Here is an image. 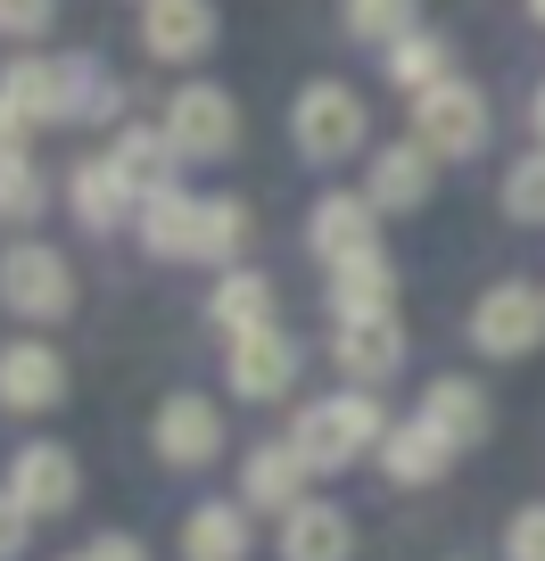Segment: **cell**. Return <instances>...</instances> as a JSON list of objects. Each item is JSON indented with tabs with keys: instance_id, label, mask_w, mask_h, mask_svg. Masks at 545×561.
I'll return each mask as SVG.
<instances>
[{
	"instance_id": "1",
	"label": "cell",
	"mask_w": 545,
	"mask_h": 561,
	"mask_svg": "<svg viewBox=\"0 0 545 561\" xmlns=\"http://www.w3.org/2000/svg\"><path fill=\"white\" fill-rule=\"evenodd\" d=\"M381 438H388L381 388H339V397H315L289 421V446L306 455V471H348V462L381 455Z\"/></svg>"
},
{
	"instance_id": "2",
	"label": "cell",
	"mask_w": 545,
	"mask_h": 561,
	"mask_svg": "<svg viewBox=\"0 0 545 561\" xmlns=\"http://www.w3.org/2000/svg\"><path fill=\"white\" fill-rule=\"evenodd\" d=\"M75 298H83V289H75V264L58 256L50 240H9L0 248V314L50 331V322L75 314Z\"/></svg>"
},
{
	"instance_id": "3",
	"label": "cell",
	"mask_w": 545,
	"mask_h": 561,
	"mask_svg": "<svg viewBox=\"0 0 545 561\" xmlns=\"http://www.w3.org/2000/svg\"><path fill=\"white\" fill-rule=\"evenodd\" d=\"M372 116H364V91L355 83H306L298 100H289V140H298V158L306 165H348L355 149H364Z\"/></svg>"
},
{
	"instance_id": "4",
	"label": "cell",
	"mask_w": 545,
	"mask_h": 561,
	"mask_svg": "<svg viewBox=\"0 0 545 561\" xmlns=\"http://www.w3.org/2000/svg\"><path fill=\"white\" fill-rule=\"evenodd\" d=\"M158 124H166L182 165H224L231 149H240V100H231L224 83H182Z\"/></svg>"
},
{
	"instance_id": "5",
	"label": "cell",
	"mask_w": 545,
	"mask_h": 561,
	"mask_svg": "<svg viewBox=\"0 0 545 561\" xmlns=\"http://www.w3.org/2000/svg\"><path fill=\"white\" fill-rule=\"evenodd\" d=\"M488 133H496L488 91L463 83V75H446L439 91H422V100H413V140H422L430 158H479V149H488Z\"/></svg>"
},
{
	"instance_id": "6",
	"label": "cell",
	"mask_w": 545,
	"mask_h": 561,
	"mask_svg": "<svg viewBox=\"0 0 545 561\" xmlns=\"http://www.w3.org/2000/svg\"><path fill=\"white\" fill-rule=\"evenodd\" d=\"M472 347L496 355V364L545 347V289H537V280H496L488 298L472 306Z\"/></svg>"
},
{
	"instance_id": "7",
	"label": "cell",
	"mask_w": 545,
	"mask_h": 561,
	"mask_svg": "<svg viewBox=\"0 0 545 561\" xmlns=\"http://www.w3.org/2000/svg\"><path fill=\"white\" fill-rule=\"evenodd\" d=\"M0 488L18 495V512H34V520H67V512L83 504V462H75L67 446L34 438V446L9 455V479H0Z\"/></svg>"
},
{
	"instance_id": "8",
	"label": "cell",
	"mask_w": 545,
	"mask_h": 561,
	"mask_svg": "<svg viewBox=\"0 0 545 561\" xmlns=\"http://www.w3.org/2000/svg\"><path fill=\"white\" fill-rule=\"evenodd\" d=\"M306 248H315L322 264H355V256H381V207H372L364 191H322L315 215H306Z\"/></svg>"
},
{
	"instance_id": "9",
	"label": "cell",
	"mask_w": 545,
	"mask_h": 561,
	"mask_svg": "<svg viewBox=\"0 0 545 561\" xmlns=\"http://www.w3.org/2000/svg\"><path fill=\"white\" fill-rule=\"evenodd\" d=\"M149 446H158V462L166 471H207L215 455H224V413H215L207 397H166L158 404V421H149Z\"/></svg>"
},
{
	"instance_id": "10",
	"label": "cell",
	"mask_w": 545,
	"mask_h": 561,
	"mask_svg": "<svg viewBox=\"0 0 545 561\" xmlns=\"http://www.w3.org/2000/svg\"><path fill=\"white\" fill-rule=\"evenodd\" d=\"M298 339L273 322V331H248V339H231L224 347V380H231V397H248V404H273V397H289V380H298Z\"/></svg>"
},
{
	"instance_id": "11",
	"label": "cell",
	"mask_w": 545,
	"mask_h": 561,
	"mask_svg": "<svg viewBox=\"0 0 545 561\" xmlns=\"http://www.w3.org/2000/svg\"><path fill=\"white\" fill-rule=\"evenodd\" d=\"M215 34H224L215 0H149L141 9V50L158 58V67H198V58L215 50Z\"/></svg>"
},
{
	"instance_id": "12",
	"label": "cell",
	"mask_w": 545,
	"mask_h": 561,
	"mask_svg": "<svg viewBox=\"0 0 545 561\" xmlns=\"http://www.w3.org/2000/svg\"><path fill=\"white\" fill-rule=\"evenodd\" d=\"M67 397V355L50 339H9L0 347V413H50Z\"/></svg>"
},
{
	"instance_id": "13",
	"label": "cell",
	"mask_w": 545,
	"mask_h": 561,
	"mask_svg": "<svg viewBox=\"0 0 545 561\" xmlns=\"http://www.w3.org/2000/svg\"><path fill=\"white\" fill-rule=\"evenodd\" d=\"M331 364L348 371V388H388V380L405 371V331H397V314L339 322V331H331Z\"/></svg>"
},
{
	"instance_id": "14",
	"label": "cell",
	"mask_w": 545,
	"mask_h": 561,
	"mask_svg": "<svg viewBox=\"0 0 545 561\" xmlns=\"http://www.w3.org/2000/svg\"><path fill=\"white\" fill-rule=\"evenodd\" d=\"M306 479H315V471H306L298 446L264 438V446H248V462H240V504L248 512H282V520H289V512L306 504Z\"/></svg>"
},
{
	"instance_id": "15",
	"label": "cell",
	"mask_w": 545,
	"mask_h": 561,
	"mask_svg": "<svg viewBox=\"0 0 545 561\" xmlns=\"http://www.w3.org/2000/svg\"><path fill=\"white\" fill-rule=\"evenodd\" d=\"M430 182H439V158H430L422 140H388L381 158H372V174H364V198L381 215H413L430 198Z\"/></svg>"
},
{
	"instance_id": "16",
	"label": "cell",
	"mask_w": 545,
	"mask_h": 561,
	"mask_svg": "<svg viewBox=\"0 0 545 561\" xmlns=\"http://www.w3.org/2000/svg\"><path fill=\"white\" fill-rule=\"evenodd\" d=\"M67 207H75V224H83L91 240H107V231H124L133 215H141V198L124 191V174H116L107 158H83V165L67 174Z\"/></svg>"
},
{
	"instance_id": "17",
	"label": "cell",
	"mask_w": 545,
	"mask_h": 561,
	"mask_svg": "<svg viewBox=\"0 0 545 561\" xmlns=\"http://www.w3.org/2000/svg\"><path fill=\"white\" fill-rule=\"evenodd\" d=\"M0 107L25 124V133H42V124H67V91H58V58H9L0 67Z\"/></svg>"
},
{
	"instance_id": "18",
	"label": "cell",
	"mask_w": 545,
	"mask_h": 561,
	"mask_svg": "<svg viewBox=\"0 0 545 561\" xmlns=\"http://www.w3.org/2000/svg\"><path fill=\"white\" fill-rule=\"evenodd\" d=\"M100 158L124 174V191H133V198L166 191V182H174V165H182L174 140H166V124H116V140H107Z\"/></svg>"
},
{
	"instance_id": "19",
	"label": "cell",
	"mask_w": 545,
	"mask_h": 561,
	"mask_svg": "<svg viewBox=\"0 0 545 561\" xmlns=\"http://www.w3.org/2000/svg\"><path fill=\"white\" fill-rule=\"evenodd\" d=\"M422 421H430V430H439V438L463 455V446H479V438L496 430V404H488V388H479V380H455V371H446V380H430Z\"/></svg>"
},
{
	"instance_id": "20",
	"label": "cell",
	"mask_w": 545,
	"mask_h": 561,
	"mask_svg": "<svg viewBox=\"0 0 545 561\" xmlns=\"http://www.w3.org/2000/svg\"><path fill=\"white\" fill-rule=\"evenodd\" d=\"M446 462H455V446H446L422 413H413V421H388V438H381V479H397V488H430V479H446Z\"/></svg>"
},
{
	"instance_id": "21",
	"label": "cell",
	"mask_w": 545,
	"mask_h": 561,
	"mask_svg": "<svg viewBox=\"0 0 545 561\" xmlns=\"http://www.w3.org/2000/svg\"><path fill=\"white\" fill-rule=\"evenodd\" d=\"M133 231H141L149 256H166V264L182 256V264H191V248H198V198L182 191V182H166V191H149V198H141Z\"/></svg>"
},
{
	"instance_id": "22",
	"label": "cell",
	"mask_w": 545,
	"mask_h": 561,
	"mask_svg": "<svg viewBox=\"0 0 545 561\" xmlns=\"http://www.w3.org/2000/svg\"><path fill=\"white\" fill-rule=\"evenodd\" d=\"M248 553H257L248 504H191L182 512V561H248Z\"/></svg>"
},
{
	"instance_id": "23",
	"label": "cell",
	"mask_w": 545,
	"mask_h": 561,
	"mask_svg": "<svg viewBox=\"0 0 545 561\" xmlns=\"http://www.w3.org/2000/svg\"><path fill=\"white\" fill-rule=\"evenodd\" d=\"M282 561H355V520L339 504H315V495H306L282 520Z\"/></svg>"
},
{
	"instance_id": "24",
	"label": "cell",
	"mask_w": 545,
	"mask_h": 561,
	"mask_svg": "<svg viewBox=\"0 0 545 561\" xmlns=\"http://www.w3.org/2000/svg\"><path fill=\"white\" fill-rule=\"evenodd\" d=\"M207 322H215L224 339L273 331V280H264V273H248V264H231V273L207 289Z\"/></svg>"
},
{
	"instance_id": "25",
	"label": "cell",
	"mask_w": 545,
	"mask_h": 561,
	"mask_svg": "<svg viewBox=\"0 0 545 561\" xmlns=\"http://www.w3.org/2000/svg\"><path fill=\"white\" fill-rule=\"evenodd\" d=\"M58 91H67V124H116V107H124V83L91 50L58 58Z\"/></svg>"
},
{
	"instance_id": "26",
	"label": "cell",
	"mask_w": 545,
	"mask_h": 561,
	"mask_svg": "<svg viewBox=\"0 0 545 561\" xmlns=\"http://www.w3.org/2000/svg\"><path fill=\"white\" fill-rule=\"evenodd\" d=\"M397 306V264L388 256H355L331 273V314L339 322H364V314H388Z\"/></svg>"
},
{
	"instance_id": "27",
	"label": "cell",
	"mask_w": 545,
	"mask_h": 561,
	"mask_svg": "<svg viewBox=\"0 0 545 561\" xmlns=\"http://www.w3.org/2000/svg\"><path fill=\"white\" fill-rule=\"evenodd\" d=\"M381 67H388V83H397V91L422 100V91H439L446 75H455V50H446V34H422V25H413L405 42H388V50H381Z\"/></svg>"
},
{
	"instance_id": "28",
	"label": "cell",
	"mask_w": 545,
	"mask_h": 561,
	"mask_svg": "<svg viewBox=\"0 0 545 561\" xmlns=\"http://www.w3.org/2000/svg\"><path fill=\"white\" fill-rule=\"evenodd\" d=\"M240 248H248V198H198V248H191V264H240Z\"/></svg>"
},
{
	"instance_id": "29",
	"label": "cell",
	"mask_w": 545,
	"mask_h": 561,
	"mask_svg": "<svg viewBox=\"0 0 545 561\" xmlns=\"http://www.w3.org/2000/svg\"><path fill=\"white\" fill-rule=\"evenodd\" d=\"M339 25H348L355 42H372V50H388V42L413 34V0H339Z\"/></svg>"
},
{
	"instance_id": "30",
	"label": "cell",
	"mask_w": 545,
	"mask_h": 561,
	"mask_svg": "<svg viewBox=\"0 0 545 561\" xmlns=\"http://www.w3.org/2000/svg\"><path fill=\"white\" fill-rule=\"evenodd\" d=\"M42 207H50V174H42L34 158H0V224L25 231Z\"/></svg>"
},
{
	"instance_id": "31",
	"label": "cell",
	"mask_w": 545,
	"mask_h": 561,
	"mask_svg": "<svg viewBox=\"0 0 545 561\" xmlns=\"http://www.w3.org/2000/svg\"><path fill=\"white\" fill-rule=\"evenodd\" d=\"M504 215H512V224H545V149L512 158V174H504Z\"/></svg>"
},
{
	"instance_id": "32",
	"label": "cell",
	"mask_w": 545,
	"mask_h": 561,
	"mask_svg": "<svg viewBox=\"0 0 545 561\" xmlns=\"http://www.w3.org/2000/svg\"><path fill=\"white\" fill-rule=\"evenodd\" d=\"M58 18V0H0V42H42Z\"/></svg>"
},
{
	"instance_id": "33",
	"label": "cell",
	"mask_w": 545,
	"mask_h": 561,
	"mask_svg": "<svg viewBox=\"0 0 545 561\" xmlns=\"http://www.w3.org/2000/svg\"><path fill=\"white\" fill-rule=\"evenodd\" d=\"M504 561H545V504H521V512H512Z\"/></svg>"
},
{
	"instance_id": "34",
	"label": "cell",
	"mask_w": 545,
	"mask_h": 561,
	"mask_svg": "<svg viewBox=\"0 0 545 561\" xmlns=\"http://www.w3.org/2000/svg\"><path fill=\"white\" fill-rule=\"evenodd\" d=\"M25 537H34V512H18V495L0 488V561H18Z\"/></svg>"
},
{
	"instance_id": "35",
	"label": "cell",
	"mask_w": 545,
	"mask_h": 561,
	"mask_svg": "<svg viewBox=\"0 0 545 561\" xmlns=\"http://www.w3.org/2000/svg\"><path fill=\"white\" fill-rule=\"evenodd\" d=\"M83 553H91V561H149V545H141V537H124V528H107V537H91Z\"/></svg>"
},
{
	"instance_id": "36",
	"label": "cell",
	"mask_w": 545,
	"mask_h": 561,
	"mask_svg": "<svg viewBox=\"0 0 545 561\" xmlns=\"http://www.w3.org/2000/svg\"><path fill=\"white\" fill-rule=\"evenodd\" d=\"M0 158H25V124L9 116V107H0Z\"/></svg>"
},
{
	"instance_id": "37",
	"label": "cell",
	"mask_w": 545,
	"mask_h": 561,
	"mask_svg": "<svg viewBox=\"0 0 545 561\" xmlns=\"http://www.w3.org/2000/svg\"><path fill=\"white\" fill-rule=\"evenodd\" d=\"M529 124H537V149H545V83H537V100H529Z\"/></svg>"
},
{
	"instance_id": "38",
	"label": "cell",
	"mask_w": 545,
	"mask_h": 561,
	"mask_svg": "<svg viewBox=\"0 0 545 561\" xmlns=\"http://www.w3.org/2000/svg\"><path fill=\"white\" fill-rule=\"evenodd\" d=\"M529 18H537V25H545V0H529Z\"/></svg>"
},
{
	"instance_id": "39",
	"label": "cell",
	"mask_w": 545,
	"mask_h": 561,
	"mask_svg": "<svg viewBox=\"0 0 545 561\" xmlns=\"http://www.w3.org/2000/svg\"><path fill=\"white\" fill-rule=\"evenodd\" d=\"M67 561H91V553H67Z\"/></svg>"
},
{
	"instance_id": "40",
	"label": "cell",
	"mask_w": 545,
	"mask_h": 561,
	"mask_svg": "<svg viewBox=\"0 0 545 561\" xmlns=\"http://www.w3.org/2000/svg\"><path fill=\"white\" fill-rule=\"evenodd\" d=\"M141 9H149V0H141Z\"/></svg>"
}]
</instances>
